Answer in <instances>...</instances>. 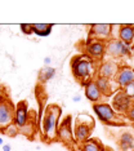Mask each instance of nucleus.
I'll list each match as a JSON object with an SVG mask.
<instances>
[{"mask_svg":"<svg viewBox=\"0 0 134 151\" xmlns=\"http://www.w3.org/2000/svg\"><path fill=\"white\" fill-rule=\"evenodd\" d=\"M123 92L128 96L130 99H134V81L129 83L128 85H125V87L123 88Z\"/></svg>","mask_w":134,"mask_h":151,"instance_id":"23","label":"nucleus"},{"mask_svg":"<svg viewBox=\"0 0 134 151\" xmlns=\"http://www.w3.org/2000/svg\"><path fill=\"white\" fill-rule=\"evenodd\" d=\"M1 132L4 133L5 136H8V137H16L19 133V128L14 124V123H12V124H9L6 128L3 129Z\"/></svg>","mask_w":134,"mask_h":151,"instance_id":"21","label":"nucleus"},{"mask_svg":"<svg viewBox=\"0 0 134 151\" xmlns=\"http://www.w3.org/2000/svg\"><path fill=\"white\" fill-rule=\"evenodd\" d=\"M93 111L97 115L99 122L108 124L116 120V112L113 111L111 105L107 102H99V104H93Z\"/></svg>","mask_w":134,"mask_h":151,"instance_id":"6","label":"nucleus"},{"mask_svg":"<svg viewBox=\"0 0 134 151\" xmlns=\"http://www.w3.org/2000/svg\"><path fill=\"white\" fill-rule=\"evenodd\" d=\"M29 109H27V104L26 101H21L18 102V105L16 106L14 109V120L13 123L18 127V128H22L26 123H29Z\"/></svg>","mask_w":134,"mask_h":151,"instance_id":"14","label":"nucleus"},{"mask_svg":"<svg viewBox=\"0 0 134 151\" xmlns=\"http://www.w3.org/2000/svg\"><path fill=\"white\" fill-rule=\"evenodd\" d=\"M84 94L88 101L93 102V104H99V102H102V99L105 98L101 92H99L98 87L95 85L94 80L88 81V83L84 85Z\"/></svg>","mask_w":134,"mask_h":151,"instance_id":"15","label":"nucleus"},{"mask_svg":"<svg viewBox=\"0 0 134 151\" xmlns=\"http://www.w3.org/2000/svg\"><path fill=\"white\" fill-rule=\"evenodd\" d=\"M56 76V68L52 66H44L41 70L39 71V81L40 83H45V81L50 80Z\"/></svg>","mask_w":134,"mask_h":151,"instance_id":"19","label":"nucleus"},{"mask_svg":"<svg viewBox=\"0 0 134 151\" xmlns=\"http://www.w3.org/2000/svg\"><path fill=\"white\" fill-rule=\"evenodd\" d=\"M115 84L118 85V88L123 89L125 85L134 81V68L129 66H119L118 74H116L115 79H113Z\"/></svg>","mask_w":134,"mask_h":151,"instance_id":"12","label":"nucleus"},{"mask_svg":"<svg viewBox=\"0 0 134 151\" xmlns=\"http://www.w3.org/2000/svg\"><path fill=\"white\" fill-rule=\"evenodd\" d=\"M119 70V63L116 61H103L97 68V75L107 79H115Z\"/></svg>","mask_w":134,"mask_h":151,"instance_id":"13","label":"nucleus"},{"mask_svg":"<svg viewBox=\"0 0 134 151\" xmlns=\"http://www.w3.org/2000/svg\"><path fill=\"white\" fill-rule=\"evenodd\" d=\"M53 29V23H32V34L40 37L49 36Z\"/></svg>","mask_w":134,"mask_h":151,"instance_id":"18","label":"nucleus"},{"mask_svg":"<svg viewBox=\"0 0 134 151\" xmlns=\"http://www.w3.org/2000/svg\"><path fill=\"white\" fill-rule=\"evenodd\" d=\"M85 54L94 61L103 60V57H105V54H106V43L99 42V40L88 39L87 47H85Z\"/></svg>","mask_w":134,"mask_h":151,"instance_id":"10","label":"nucleus"},{"mask_svg":"<svg viewBox=\"0 0 134 151\" xmlns=\"http://www.w3.org/2000/svg\"><path fill=\"white\" fill-rule=\"evenodd\" d=\"M21 30H22L23 34H26V35H30V34H32V23H21Z\"/></svg>","mask_w":134,"mask_h":151,"instance_id":"24","label":"nucleus"},{"mask_svg":"<svg viewBox=\"0 0 134 151\" xmlns=\"http://www.w3.org/2000/svg\"><path fill=\"white\" fill-rule=\"evenodd\" d=\"M125 115H126V118H128L130 122L134 123V99L132 101V105H130V107L128 109V111L125 112Z\"/></svg>","mask_w":134,"mask_h":151,"instance_id":"25","label":"nucleus"},{"mask_svg":"<svg viewBox=\"0 0 134 151\" xmlns=\"http://www.w3.org/2000/svg\"><path fill=\"white\" fill-rule=\"evenodd\" d=\"M94 83L95 85L98 87L99 92L102 93L103 97H111L113 96L116 91H118V85L115 84V81H113V79H107V78H102V76H98V75H95L94 76Z\"/></svg>","mask_w":134,"mask_h":151,"instance_id":"11","label":"nucleus"},{"mask_svg":"<svg viewBox=\"0 0 134 151\" xmlns=\"http://www.w3.org/2000/svg\"><path fill=\"white\" fill-rule=\"evenodd\" d=\"M80 99H81L80 96H74V97H72V101H74V102H79Z\"/></svg>","mask_w":134,"mask_h":151,"instance_id":"28","label":"nucleus"},{"mask_svg":"<svg viewBox=\"0 0 134 151\" xmlns=\"http://www.w3.org/2000/svg\"><path fill=\"white\" fill-rule=\"evenodd\" d=\"M14 105L10 99L0 97V130L6 128L14 120Z\"/></svg>","mask_w":134,"mask_h":151,"instance_id":"5","label":"nucleus"},{"mask_svg":"<svg viewBox=\"0 0 134 151\" xmlns=\"http://www.w3.org/2000/svg\"><path fill=\"white\" fill-rule=\"evenodd\" d=\"M1 147H3V151H10L12 150V146H10L9 143H4Z\"/></svg>","mask_w":134,"mask_h":151,"instance_id":"26","label":"nucleus"},{"mask_svg":"<svg viewBox=\"0 0 134 151\" xmlns=\"http://www.w3.org/2000/svg\"><path fill=\"white\" fill-rule=\"evenodd\" d=\"M77 151H84V150H82V149H81V146H79V149H77Z\"/></svg>","mask_w":134,"mask_h":151,"instance_id":"30","label":"nucleus"},{"mask_svg":"<svg viewBox=\"0 0 134 151\" xmlns=\"http://www.w3.org/2000/svg\"><path fill=\"white\" fill-rule=\"evenodd\" d=\"M71 71L75 79L81 81L82 84H87L94 79L97 75V66H95V61L92 60L89 56L85 53L75 56L71 60Z\"/></svg>","mask_w":134,"mask_h":151,"instance_id":"1","label":"nucleus"},{"mask_svg":"<svg viewBox=\"0 0 134 151\" xmlns=\"http://www.w3.org/2000/svg\"><path fill=\"white\" fill-rule=\"evenodd\" d=\"M50 62H52V58L50 57H45V58H44V65H45V66H49Z\"/></svg>","mask_w":134,"mask_h":151,"instance_id":"27","label":"nucleus"},{"mask_svg":"<svg viewBox=\"0 0 134 151\" xmlns=\"http://www.w3.org/2000/svg\"><path fill=\"white\" fill-rule=\"evenodd\" d=\"M93 123H87L81 122V120L76 119V124L74 127V139L76 143H84L85 141H88L92 136L93 132Z\"/></svg>","mask_w":134,"mask_h":151,"instance_id":"8","label":"nucleus"},{"mask_svg":"<svg viewBox=\"0 0 134 151\" xmlns=\"http://www.w3.org/2000/svg\"><path fill=\"white\" fill-rule=\"evenodd\" d=\"M32 132H34V124L30 122V120H29V123H26V124L22 127V128H19V133H22V134H25V136H30Z\"/></svg>","mask_w":134,"mask_h":151,"instance_id":"22","label":"nucleus"},{"mask_svg":"<svg viewBox=\"0 0 134 151\" xmlns=\"http://www.w3.org/2000/svg\"><path fill=\"white\" fill-rule=\"evenodd\" d=\"M132 101L128 96L123 92V89H118V91L113 93L112 96V104H111V107L113 109V111L118 112V114H125L128 111V109L132 105Z\"/></svg>","mask_w":134,"mask_h":151,"instance_id":"9","label":"nucleus"},{"mask_svg":"<svg viewBox=\"0 0 134 151\" xmlns=\"http://www.w3.org/2000/svg\"><path fill=\"white\" fill-rule=\"evenodd\" d=\"M3 145H4V141H3V138L0 137V146H3Z\"/></svg>","mask_w":134,"mask_h":151,"instance_id":"29","label":"nucleus"},{"mask_svg":"<svg viewBox=\"0 0 134 151\" xmlns=\"http://www.w3.org/2000/svg\"><path fill=\"white\" fill-rule=\"evenodd\" d=\"M88 39L92 40H99V42H105L111 39V25L108 23H93L89 27Z\"/></svg>","mask_w":134,"mask_h":151,"instance_id":"7","label":"nucleus"},{"mask_svg":"<svg viewBox=\"0 0 134 151\" xmlns=\"http://www.w3.org/2000/svg\"><path fill=\"white\" fill-rule=\"evenodd\" d=\"M56 139L61 141L64 145H72L75 143L74 139V129H72V116L67 115L59 122L56 133Z\"/></svg>","mask_w":134,"mask_h":151,"instance_id":"3","label":"nucleus"},{"mask_svg":"<svg viewBox=\"0 0 134 151\" xmlns=\"http://www.w3.org/2000/svg\"><path fill=\"white\" fill-rule=\"evenodd\" d=\"M81 149L84 151H105L103 150V146L101 145L98 139H92L89 138L88 141H85L84 143H81Z\"/></svg>","mask_w":134,"mask_h":151,"instance_id":"20","label":"nucleus"},{"mask_svg":"<svg viewBox=\"0 0 134 151\" xmlns=\"http://www.w3.org/2000/svg\"><path fill=\"white\" fill-rule=\"evenodd\" d=\"M62 110L57 105H48L41 120V127H43V134L47 141H54L56 139L57 128L59 124Z\"/></svg>","mask_w":134,"mask_h":151,"instance_id":"2","label":"nucleus"},{"mask_svg":"<svg viewBox=\"0 0 134 151\" xmlns=\"http://www.w3.org/2000/svg\"><path fill=\"white\" fill-rule=\"evenodd\" d=\"M106 54H108L110 57L115 58V60L129 57L132 54V47L125 45L119 39H110L106 42Z\"/></svg>","mask_w":134,"mask_h":151,"instance_id":"4","label":"nucleus"},{"mask_svg":"<svg viewBox=\"0 0 134 151\" xmlns=\"http://www.w3.org/2000/svg\"><path fill=\"white\" fill-rule=\"evenodd\" d=\"M119 147L121 151H129L134 149V136L130 132H123L119 137Z\"/></svg>","mask_w":134,"mask_h":151,"instance_id":"17","label":"nucleus"},{"mask_svg":"<svg viewBox=\"0 0 134 151\" xmlns=\"http://www.w3.org/2000/svg\"><path fill=\"white\" fill-rule=\"evenodd\" d=\"M118 39L123 42L125 45L133 47L134 45V25H120Z\"/></svg>","mask_w":134,"mask_h":151,"instance_id":"16","label":"nucleus"}]
</instances>
